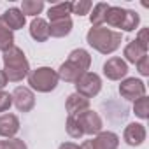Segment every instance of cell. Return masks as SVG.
<instances>
[{
    "mask_svg": "<svg viewBox=\"0 0 149 149\" xmlns=\"http://www.w3.org/2000/svg\"><path fill=\"white\" fill-rule=\"evenodd\" d=\"M4 72L6 77L11 83H19L30 74V65L28 60L18 46H13L4 53Z\"/></svg>",
    "mask_w": 149,
    "mask_h": 149,
    "instance_id": "cell-1",
    "label": "cell"
},
{
    "mask_svg": "<svg viewBox=\"0 0 149 149\" xmlns=\"http://www.w3.org/2000/svg\"><path fill=\"white\" fill-rule=\"evenodd\" d=\"M88 44L97 49L102 54H111L121 46V32L104 28V26H93L86 33Z\"/></svg>",
    "mask_w": 149,
    "mask_h": 149,
    "instance_id": "cell-2",
    "label": "cell"
},
{
    "mask_svg": "<svg viewBox=\"0 0 149 149\" xmlns=\"http://www.w3.org/2000/svg\"><path fill=\"white\" fill-rule=\"evenodd\" d=\"M28 84L32 90L39 91V93H49L58 86V74L56 70L49 68V67H39L35 70H30L28 74Z\"/></svg>",
    "mask_w": 149,
    "mask_h": 149,
    "instance_id": "cell-3",
    "label": "cell"
},
{
    "mask_svg": "<svg viewBox=\"0 0 149 149\" xmlns=\"http://www.w3.org/2000/svg\"><path fill=\"white\" fill-rule=\"evenodd\" d=\"M74 86H76V93H79V95H83L84 98L90 100V98H93V97H97L100 93L102 79L95 72H84Z\"/></svg>",
    "mask_w": 149,
    "mask_h": 149,
    "instance_id": "cell-4",
    "label": "cell"
},
{
    "mask_svg": "<svg viewBox=\"0 0 149 149\" xmlns=\"http://www.w3.org/2000/svg\"><path fill=\"white\" fill-rule=\"evenodd\" d=\"M74 118L77 119L79 126L83 128V133H86V135H97V133L102 132L104 123H102V118L98 116V112H95V111L88 109V111L74 116Z\"/></svg>",
    "mask_w": 149,
    "mask_h": 149,
    "instance_id": "cell-5",
    "label": "cell"
},
{
    "mask_svg": "<svg viewBox=\"0 0 149 149\" xmlns=\"http://www.w3.org/2000/svg\"><path fill=\"white\" fill-rule=\"evenodd\" d=\"M119 95L126 100H139L140 97H146V84L140 79L135 77H126L119 84Z\"/></svg>",
    "mask_w": 149,
    "mask_h": 149,
    "instance_id": "cell-6",
    "label": "cell"
},
{
    "mask_svg": "<svg viewBox=\"0 0 149 149\" xmlns=\"http://www.w3.org/2000/svg\"><path fill=\"white\" fill-rule=\"evenodd\" d=\"M11 97H13V104L19 112H30L35 107V95L26 86H18Z\"/></svg>",
    "mask_w": 149,
    "mask_h": 149,
    "instance_id": "cell-7",
    "label": "cell"
},
{
    "mask_svg": "<svg viewBox=\"0 0 149 149\" xmlns=\"http://www.w3.org/2000/svg\"><path fill=\"white\" fill-rule=\"evenodd\" d=\"M128 74V65L119 56H112L104 63V76L109 81H121Z\"/></svg>",
    "mask_w": 149,
    "mask_h": 149,
    "instance_id": "cell-8",
    "label": "cell"
},
{
    "mask_svg": "<svg viewBox=\"0 0 149 149\" xmlns=\"http://www.w3.org/2000/svg\"><path fill=\"white\" fill-rule=\"evenodd\" d=\"M123 137H125V142L128 144V146H140L144 140H146V128H144V125H140V123H130L126 128H125V133H123Z\"/></svg>",
    "mask_w": 149,
    "mask_h": 149,
    "instance_id": "cell-9",
    "label": "cell"
},
{
    "mask_svg": "<svg viewBox=\"0 0 149 149\" xmlns=\"http://www.w3.org/2000/svg\"><path fill=\"white\" fill-rule=\"evenodd\" d=\"M65 109H67V114L68 116H77V114H81V112H84V111L90 109V100L84 98L79 93H72L67 98Z\"/></svg>",
    "mask_w": 149,
    "mask_h": 149,
    "instance_id": "cell-10",
    "label": "cell"
},
{
    "mask_svg": "<svg viewBox=\"0 0 149 149\" xmlns=\"http://www.w3.org/2000/svg\"><path fill=\"white\" fill-rule=\"evenodd\" d=\"M19 132V119L14 114H2L0 116V137L14 139Z\"/></svg>",
    "mask_w": 149,
    "mask_h": 149,
    "instance_id": "cell-11",
    "label": "cell"
},
{
    "mask_svg": "<svg viewBox=\"0 0 149 149\" xmlns=\"http://www.w3.org/2000/svg\"><path fill=\"white\" fill-rule=\"evenodd\" d=\"M56 74H58V79H61L65 83H74L76 84L79 81V77L84 74V70H81L77 65H74L72 61L67 60L65 63H61V67H60V70Z\"/></svg>",
    "mask_w": 149,
    "mask_h": 149,
    "instance_id": "cell-12",
    "label": "cell"
},
{
    "mask_svg": "<svg viewBox=\"0 0 149 149\" xmlns=\"http://www.w3.org/2000/svg\"><path fill=\"white\" fill-rule=\"evenodd\" d=\"M91 144H93V149H118L119 137L112 132H100L91 140Z\"/></svg>",
    "mask_w": 149,
    "mask_h": 149,
    "instance_id": "cell-13",
    "label": "cell"
},
{
    "mask_svg": "<svg viewBox=\"0 0 149 149\" xmlns=\"http://www.w3.org/2000/svg\"><path fill=\"white\" fill-rule=\"evenodd\" d=\"M30 35L37 42H46L49 39V23L42 18H33L30 23Z\"/></svg>",
    "mask_w": 149,
    "mask_h": 149,
    "instance_id": "cell-14",
    "label": "cell"
},
{
    "mask_svg": "<svg viewBox=\"0 0 149 149\" xmlns=\"http://www.w3.org/2000/svg\"><path fill=\"white\" fill-rule=\"evenodd\" d=\"M2 19H4V23H6L11 30H19V28H23L25 23H26L25 14H23L21 9H18V7H11V9H7V11L4 13Z\"/></svg>",
    "mask_w": 149,
    "mask_h": 149,
    "instance_id": "cell-15",
    "label": "cell"
},
{
    "mask_svg": "<svg viewBox=\"0 0 149 149\" xmlns=\"http://www.w3.org/2000/svg\"><path fill=\"white\" fill-rule=\"evenodd\" d=\"M147 54V49L146 47H142L137 40H130L126 46H125V51H123V56L126 58V61H130V63H137L142 56H146Z\"/></svg>",
    "mask_w": 149,
    "mask_h": 149,
    "instance_id": "cell-16",
    "label": "cell"
},
{
    "mask_svg": "<svg viewBox=\"0 0 149 149\" xmlns=\"http://www.w3.org/2000/svg\"><path fill=\"white\" fill-rule=\"evenodd\" d=\"M70 32H72V19L70 18L58 19V21H51L49 23V37L61 39V37H67Z\"/></svg>",
    "mask_w": 149,
    "mask_h": 149,
    "instance_id": "cell-17",
    "label": "cell"
},
{
    "mask_svg": "<svg viewBox=\"0 0 149 149\" xmlns=\"http://www.w3.org/2000/svg\"><path fill=\"white\" fill-rule=\"evenodd\" d=\"M72 14V2H61L56 4L53 7H49L47 11V18L49 21H58V19H67Z\"/></svg>",
    "mask_w": 149,
    "mask_h": 149,
    "instance_id": "cell-18",
    "label": "cell"
},
{
    "mask_svg": "<svg viewBox=\"0 0 149 149\" xmlns=\"http://www.w3.org/2000/svg\"><path fill=\"white\" fill-rule=\"evenodd\" d=\"M68 61H72L74 65H77L81 70H84V72H88V68H90V65H91V56H90V53L86 51V49H74L70 54H68Z\"/></svg>",
    "mask_w": 149,
    "mask_h": 149,
    "instance_id": "cell-19",
    "label": "cell"
},
{
    "mask_svg": "<svg viewBox=\"0 0 149 149\" xmlns=\"http://www.w3.org/2000/svg\"><path fill=\"white\" fill-rule=\"evenodd\" d=\"M125 14H126V9L123 7H118V6H111L107 14H105V23L112 28H121L123 25V19H125Z\"/></svg>",
    "mask_w": 149,
    "mask_h": 149,
    "instance_id": "cell-20",
    "label": "cell"
},
{
    "mask_svg": "<svg viewBox=\"0 0 149 149\" xmlns=\"http://www.w3.org/2000/svg\"><path fill=\"white\" fill-rule=\"evenodd\" d=\"M14 46V33L13 30L4 23L2 16H0V51L6 53L7 49H11Z\"/></svg>",
    "mask_w": 149,
    "mask_h": 149,
    "instance_id": "cell-21",
    "label": "cell"
},
{
    "mask_svg": "<svg viewBox=\"0 0 149 149\" xmlns=\"http://www.w3.org/2000/svg\"><path fill=\"white\" fill-rule=\"evenodd\" d=\"M109 4L105 2H98L93 6V13L90 14V21H91V26H102L105 23V14L109 11Z\"/></svg>",
    "mask_w": 149,
    "mask_h": 149,
    "instance_id": "cell-22",
    "label": "cell"
},
{
    "mask_svg": "<svg viewBox=\"0 0 149 149\" xmlns=\"http://www.w3.org/2000/svg\"><path fill=\"white\" fill-rule=\"evenodd\" d=\"M42 9H44V2L42 0H23L21 2V13L26 16H35L37 18V14H40L42 13Z\"/></svg>",
    "mask_w": 149,
    "mask_h": 149,
    "instance_id": "cell-23",
    "label": "cell"
},
{
    "mask_svg": "<svg viewBox=\"0 0 149 149\" xmlns=\"http://www.w3.org/2000/svg\"><path fill=\"white\" fill-rule=\"evenodd\" d=\"M140 23V18L135 11H130L126 9V14H125V19H123V25H121V30L125 32H133Z\"/></svg>",
    "mask_w": 149,
    "mask_h": 149,
    "instance_id": "cell-24",
    "label": "cell"
},
{
    "mask_svg": "<svg viewBox=\"0 0 149 149\" xmlns=\"http://www.w3.org/2000/svg\"><path fill=\"white\" fill-rule=\"evenodd\" d=\"M133 112L137 118L140 119H147L149 118V98L147 97H140L139 100L133 102Z\"/></svg>",
    "mask_w": 149,
    "mask_h": 149,
    "instance_id": "cell-25",
    "label": "cell"
},
{
    "mask_svg": "<svg viewBox=\"0 0 149 149\" xmlns=\"http://www.w3.org/2000/svg\"><path fill=\"white\" fill-rule=\"evenodd\" d=\"M65 128H67V133L72 137V139H81L84 133H83V128L79 126V123H77V119L74 118V116H68V119H67V125H65Z\"/></svg>",
    "mask_w": 149,
    "mask_h": 149,
    "instance_id": "cell-26",
    "label": "cell"
},
{
    "mask_svg": "<svg viewBox=\"0 0 149 149\" xmlns=\"http://www.w3.org/2000/svg\"><path fill=\"white\" fill-rule=\"evenodd\" d=\"M90 9H93V4L90 0H77V2H72V14L84 16V14L90 13Z\"/></svg>",
    "mask_w": 149,
    "mask_h": 149,
    "instance_id": "cell-27",
    "label": "cell"
},
{
    "mask_svg": "<svg viewBox=\"0 0 149 149\" xmlns=\"http://www.w3.org/2000/svg\"><path fill=\"white\" fill-rule=\"evenodd\" d=\"M0 149H26V144L21 139H7L0 140Z\"/></svg>",
    "mask_w": 149,
    "mask_h": 149,
    "instance_id": "cell-28",
    "label": "cell"
},
{
    "mask_svg": "<svg viewBox=\"0 0 149 149\" xmlns=\"http://www.w3.org/2000/svg\"><path fill=\"white\" fill-rule=\"evenodd\" d=\"M13 105V97L6 91L0 90V112H6L9 111V107Z\"/></svg>",
    "mask_w": 149,
    "mask_h": 149,
    "instance_id": "cell-29",
    "label": "cell"
},
{
    "mask_svg": "<svg viewBox=\"0 0 149 149\" xmlns=\"http://www.w3.org/2000/svg\"><path fill=\"white\" fill-rule=\"evenodd\" d=\"M135 65H137V70H139L140 76H149V56L147 54L142 56Z\"/></svg>",
    "mask_w": 149,
    "mask_h": 149,
    "instance_id": "cell-30",
    "label": "cell"
},
{
    "mask_svg": "<svg viewBox=\"0 0 149 149\" xmlns=\"http://www.w3.org/2000/svg\"><path fill=\"white\" fill-rule=\"evenodd\" d=\"M147 33H149V32H147V28H142V30L139 32L137 39H135V40H137L142 47H146V49H149V39H147Z\"/></svg>",
    "mask_w": 149,
    "mask_h": 149,
    "instance_id": "cell-31",
    "label": "cell"
},
{
    "mask_svg": "<svg viewBox=\"0 0 149 149\" xmlns=\"http://www.w3.org/2000/svg\"><path fill=\"white\" fill-rule=\"evenodd\" d=\"M58 149H81V146L74 144V142H63V144H60Z\"/></svg>",
    "mask_w": 149,
    "mask_h": 149,
    "instance_id": "cell-32",
    "label": "cell"
},
{
    "mask_svg": "<svg viewBox=\"0 0 149 149\" xmlns=\"http://www.w3.org/2000/svg\"><path fill=\"white\" fill-rule=\"evenodd\" d=\"M7 77H6V72L2 70V68H0V90H2V88H6L7 86Z\"/></svg>",
    "mask_w": 149,
    "mask_h": 149,
    "instance_id": "cell-33",
    "label": "cell"
},
{
    "mask_svg": "<svg viewBox=\"0 0 149 149\" xmlns=\"http://www.w3.org/2000/svg\"><path fill=\"white\" fill-rule=\"evenodd\" d=\"M81 149H93V144H91V140H86V142H83Z\"/></svg>",
    "mask_w": 149,
    "mask_h": 149,
    "instance_id": "cell-34",
    "label": "cell"
}]
</instances>
